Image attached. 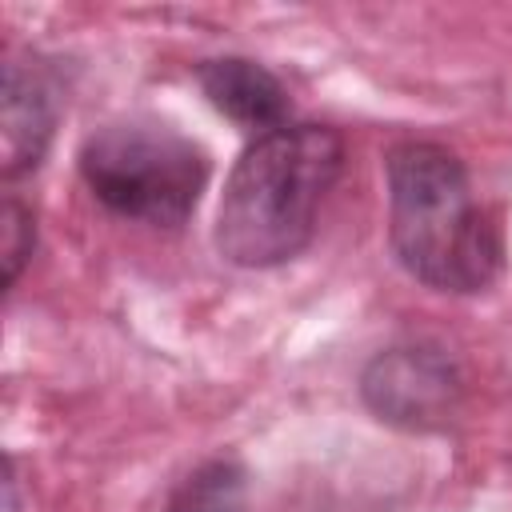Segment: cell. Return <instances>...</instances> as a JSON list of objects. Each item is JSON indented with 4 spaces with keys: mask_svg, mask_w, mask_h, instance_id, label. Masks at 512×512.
<instances>
[{
    "mask_svg": "<svg viewBox=\"0 0 512 512\" xmlns=\"http://www.w3.org/2000/svg\"><path fill=\"white\" fill-rule=\"evenodd\" d=\"M384 168L388 244L400 268L436 292H484L504 268V240L476 204L464 160L436 140H404Z\"/></svg>",
    "mask_w": 512,
    "mask_h": 512,
    "instance_id": "6da1fadb",
    "label": "cell"
},
{
    "mask_svg": "<svg viewBox=\"0 0 512 512\" xmlns=\"http://www.w3.org/2000/svg\"><path fill=\"white\" fill-rule=\"evenodd\" d=\"M196 80L216 112L252 128L256 136L288 124V92L284 84L256 60L244 56H216L196 64Z\"/></svg>",
    "mask_w": 512,
    "mask_h": 512,
    "instance_id": "8992f818",
    "label": "cell"
},
{
    "mask_svg": "<svg viewBox=\"0 0 512 512\" xmlns=\"http://www.w3.org/2000/svg\"><path fill=\"white\" fill-rule=\"evenodd\" d=\"M36 248V220L32 208H24L16 196L4 200V284L12 288Z\"/></svg>",
    "mask_w": 512,
    "mask_h": 512,
    "instance_id": "ba28073f",
    "label": "cell"
},
{
    "mask_svg": "<svg viewBox=\"0 0 512 512\" xmlns=\"http://www.w3.org/2000/svg\"><path fill=\"white\" fill-rule=\"evenodd\" d=\"M244 492V464L216 456L176 484L164 512H244Z\"/></svg>",
    "mask_w": 512,
    "mask_h": 512,
    "instance_id": "52a82bcc",
    "label": "cell"
},
{
    "mask_svg": "<svg viewBox=\"0 0 512 512\" xmlns=\"http://www.w3.org/2000/svg\"><path fill=\"white\" fill-rule=\"evenodd\" d=\"M80 176L108 212L152 228H180L208 184V156L168 124L132 120L84 140Z\"/></svg>",
    "mask_w": 512,
    "mask_h": 512,
    "instance_id": "3957f363",
    "label": "cell"
},
{
    "mask_svg": "<svg viewBox=\"0 0 512 512\" xmlns=\"http://www.w3.org/2000/svg\"><path fill=\"white\" fill-rule=\"evenodd\" d=\"M360 396L384 424L432 432L456 416L464 376L440 344H396L368 360Z\"/></svg>",
    "mask_w": 512,
    "mask_h": 512,
    "instance_id": "277c9868",
    "label": "cell"
},
{
    "mask_svg": "<svg viewBox=\"0 0 512 512\" xmlns=\"http://www.w3.org/2000/svg\"><path fill=\"white\" fill-rule=\"evenodd\" d=\"M56 88L52 80L20 60H8L4 68V176L16 180L24 172H36L52 132H56Z\"/></svg>",
    "mask_w": 512,
    "mask_h": 512,
    "instance_id": "5b68a950",
    "label": "cell"
},
{
    "mask_svg": "<svg viewBox=\"0 0 512 512\" xmlns=\"http://www.w3.org/2000/svg\"><path fill=\"white\" fill-rule=\"evenodd\" d=\"M344 168V140L328 124H284L256 136L236 160L216 248L240 268H272L300 256L316 236V216Z\"/></svg>",
    "mask_w": 512,
    "mask_h": 512,
    "instance_id": "7a4b0ae2",
    "label": "cell"
}]
</instances>
